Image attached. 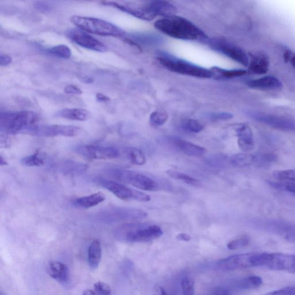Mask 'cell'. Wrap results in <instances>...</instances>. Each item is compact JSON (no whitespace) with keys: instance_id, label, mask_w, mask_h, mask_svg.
<instances>
[{"instance_id":"6da1fadb","label":"cell","mask_w":295,"mask_h":295,"mask_svg":"<svg viewBox=\"0 0 295 295\" xmlns=\"http://www.w3.org/2000/svg\"><path fill=\"white\" fill-rule=\"evenodd\" d=\"M160 32L173 38L188 41H207L204 32L189 20L176 15L157 20L154 24Z\"/></svg>"},{"instance_id":"7a4b0ae2","label":"cell","mask_w":295,"mask_h":295,"mask_svg":"<svg viewBox=\"0 0 295 295\" xmlns=\"http://www.w3.org/2000/svg\"><path fill=\"white\" fill-rule=\"evenodd\" d=\"M115 236L123 242H146L160 237L162 229L156 225L143 223H126L119 225L115 230Z\"/></svg>"},{"instance_id":"3957f363","label":"cell","mask_w":295,"mask_h":295,"mask_svg":"<svg viewBox=\"0 0 295 295\" xmlns=\"http://www.w3.org/2000/svg\"><path fill=\"white\" fill-rule=\"evenodd\" d=\"M35 112L28 111L1 112L0 115V130L8 135L26 134L37 121Z\"/></svg>"},{"instance_id":"277c9868","label":"cell","mask_w":295,"mask_h":295,"mask_svg":"<svg viewBox=\"0 0 295 295\" xmlns=\"http://www.w3.org/2000/svg\"><path fill=\"white\" fill-rule=\"evenodd\" d=\"M157 61L164 68L171 72L190 77L209 78L213 77L211 69H207L190 61L167 54H162Z\"/></svg>"},{"instance_id":"5b68a950","label":"cell","mask_w":295,"mask_h":295,"mask_svg":"<svg viewBox=\"0 0 295 295\" xmlns=\"http://www.w3.org/2000/svg\"><path fill=\"white\" fill-rule=\"evenodd\" d=\"M71 21L78 28L87 33L108 37H122L125 32L118 27L106 20L80 16H73Z\"/></svg>"},{"instance_id":"8992f818","label":"cell","mask_w":295,"mask_h":295,"mask_svg":"<svg viewBox=\"0 0 295 295\" xmlns=\"http://www.w3.org/2000/svg\"><path fill=\"white\" fill-rule=\"evenodd\" d=\"M257 267L276 271L293 273L295 268V255L282 253H259L257 255Z\"/></svg>"},{"instance_id":"52a82bcc","label":"cell","mask_w":295,"mask_h":295,"mask_svg":"<svg viewBox=\"0 0 295 295\" xmlns=\"http://www.w3.org/2000/svg\"><path fill=\"white\" fill-rule=\"evenodd\" d=\"M109 173L121 183L132 185L140 190L156 191L159 188V184L155 181L146 175L135 171L123 169H112L110 170Z\"/></svg>"},{"instance_id":"ba28073f","label":"cell","mask_w":295,"mask_h":295,"mask_svg":"<svg viewBox=\"0 0 295 295\" xmlns=\"http://www.w3.org/2000/svg\"><path fill=\"white\" fill-rule=\"evenodd\" d=\"M208 41L209 46L213 50L224 55L243 66H249V57L241 48L223 39L216 38L208 39Z\"/></svg>"},{"instance_id":"9c48e42d","label":"cell","mask_w":295,"mask_h":295,"mask_svg":"<svg viewBox=\"0 0 295 295\" xmlns=\"http://www.w3.org/2000/svg\"><path fill=\"white\" fill-rule=\"evenodd\" d=\"M80 128L74 125H35L26 134L40 137H74L79 135Z\"/></svg>"},{"instance_id":"30bf717a","label":"cell","mask_w":295,"mask_h":295,"mask_svg":"<svg viewBox=\"0 0 295 295\" xmlns=\"http://www.w3.org/2000/svg\"><path fill=\"white\" fill-rule=\"evenodd\" d=\"M250 118L282 131L295 132V122L289 118L258 111H249Z\"/></svg>"},{"instance_id":"8fae6325","label":"cell","mask_w":295,"mask_h":295,"mask_svg":"<svg viewBox=\"0 0 295 295\" xmlns=\"http://www.w3.org/2000/svg\"><path fill=\"white\" fill-rule=\"evenodd\" d=\"M76 151L78 155L89 159L109 160L119 156V150L112 147L82 145L76 148Z\"/></svg>"},{"instance_id":"7c38bea8","label":"cell","mask_w":295,"mask_h":295,"mask_svg":"<svg viewBox=\"0 0 295 295\" xmlns=\"http://www.w3.org/2000/svg\"><path fill=\"white\" fill-rule=\"evenodd\" d=\"M256 253L239 254L220 260L218 267L222 270H234L255 267Z\"/></svg>"},{"instance_id":"4fadbf2b","label":"cell","mask_w":295,"mask_h":295,"mask_svg":"<svg viewBox=\"0 0 295 295\" xmlns=\"http://www.w3.org/2000/svg\"><path fill=\"white\" fill-rule=\"evenodd\" d=\"M141 8L150 20L159 16H163V18L174 16L177 12V8L173 4L165 1H150L141 5Z\"/></svg>"},{"instance_id":"5bb4252c","label":"cell","mask_w":295,"mask_h":295,"mask_svg":"<svg viewBox=\"0 0 295 295\" xmlns=\"http://www.w3.org/2000/svg\"><path fill=\"white\" fill-rule=\"evenodd\" d=\"M71 39L77 45L98 52H105L107 47L97 39L86 33L73 30L69 34Z\"/></svg>"},{"instance_id":"9a60e30c","label":"cell","mask_w":295,"mask_h":295,"mask_svg":"<svg viewBox=\"0 0 295 295\" xmlns=\"http://www.w3.org/2000/svg\"><path fill=\"white\" fill-rule=\"evenodd\" d=\"M99 183L122 200L129 201L132 199L134 200L135 198V190L126 187L121 183L108 180H99Z\"/></svg>"},{"instance_id":"2e32d148","label":"cell","mask_w":295,"mask_h":295,"mask_svg":"<svg viewBox=\"0 0 295 295\" xmlns=\"http://www.w3.org/2000/svg\"><path fill=\"white\" fill-rule=\"evenodd\" d=\"M234 130L238 137V144L240 149L245 152L251 151L255 147L253 135L251 128L248 125L241 123L236 125Z\"/></svg>"},{"instance_id":"e0dca14e","label":"cell","mask_w":295,"mask_h":295,"mask_svg":"<svg viewBox=\"0 0 295 295\" xmlns=\"http://www.w3.org/2000/svg\"><path fill=\"white\" fill-rule=\"evenodd\" d=\"M57 118H64L72 121H85L91 118L90 111L84 109H65L56 113Z\"/></svg>"},{"instance_id":"ac0fdd59","label":"cell","mask_w":295,"mask_h":295,"mask_svg":"<svg viewBox=\"0 0 295 295\" xmlns=\"http://www.w3.org/2000/svg\"><path fill=\"white\" fill-rule=\"evenodd\" d=\"M249 70L256 74H265L269 71L268 58L262 53H256L250 55Z\"/></svg>"},{"instance_id":"d6986e66","label":"cell","mask_w":295,"mask_h":295,"mask_svg":"<svg viewBox=\"0 0 295 295\" xmlns=\"http://www.w3.org/2000/svg\"><path fill=\"white\" fill-rule=\"evenodd\" d=\"M246 84L250 88L259 90H276L282 86V84L277 78L270 76L249 80Z\"/></svg>"},{"instance_id":"ffe728a7","label":"cell","mask_w":295,"mask_h":295,"mask_svg":"<svg viewBox=\"0 0 295 295\" xmlns=\"http://www.w3.org/2000/svg\"><path fill=\"white\" fill-rule=\"evenodd\" d=\"M174 142L178 149L188 156L200 157L206 152L204 148L183 139L176 138Z\"/></svg>"},{"instance_id":"44dd1931","label":"cell","mask_w":295,"mask_h":295,"mask_svg":"<svg viewBox=\"0 0 295 295\" xmlns=\"http://www.w3.org/2000/svg\"><path fill=\"white\" fill-rule=\"evenodd\" d=\"M47 272L53 279L61 283L67 282L69 279V270L65 264L60 262H53L47 267Z\"/></svg>"},{"instance_id":"7402d4cb","label":"cell","mask_w":295,"mask_h":295,"mask_svg":"<svg viewBox=\"0 0 295 295\" xmlns=\"http://www.w3.org/2000/svg\"><path fill=\"white\" fill-rule=\"evenodd\" d=\"M106 200V196L101 192L87 195L76 199L74 204L76 207L83 209H89L95 207Z\"/></svg>"},{"instance_id":"603a6c76","label":"cell","mask_w":295,"mask_h":295,"mask_svg":"<svg viewBox=\"0 0 295 295\" xmlns=\"http://www.w3.org/2000/svg\"><path fill=\"white\" fill-rule=\"evenodd\" d=\"M213 77L216 78H232L244 76L247 72L243 70H226L218 67H214L211 69Z\"/></svg>"},{"instance_id":"cb8c5ba5","label":"cell","mask_w":295,"mask_h":295,"mask_svg":"<svg viewBox=\"0 0 295 295\" xmlns=\"http://www.w3.org/2000/svg\"><path fill=\"white\" fill-rule=\"evenodd\" d=\"M102 256L101 243L97 240L91 243L88 249V262L92 269H96L100 263Z\"/></svg>"},{"instance_id":"d4e9b609","label":"cell","mask_w":295,"mask_h":295,"mask_svg":"<svg viewBox=\"0 0 295 295\" xmlns=\"http://www.w3.org/2000/svg\"><path fill=\"white\" fill-rule=\"evenodd\" d=\"M229 161L233 165L235 166L248 167L255 163L257 161V157L253 154L242 153L235 154L231 156Z\"/></svg>"},{"instance_id":"484cf974","label":"cell","mask_w":295,"mask_h":295,"mask_svg":"<svg viewBox=\"0 0 295 295\" xmlns=\"http://www.w3.org/2000/svg\"><path fill=\"white\" fill-rule=\"evenodd\" d=\"M261 277L258 276H250L239 279L236 286L241 290H253L259 287L262 284Z\"/></svg>"},{"instance_id":"4316f807","label":"cell","mask_w":295,"mask_h":295,"mask_svg":"<svg viewBox=\"0 0 295 295\" xmlns=\"http://www.w3.org/2000/svg\"><path fill=\"white\" fill-rule=\"evenodd\" d=\"M44 163L43 155L39 150L32 155L23 157L21 160L23 165L27 167H40L43 165Z\"/></svg>"},{"instance_id":"83f0119b","label":"cell","mask_w":295,"mask_h":295,"mask_svg":"<svg viewBox=\"0 0 295 295\" xmlns=\"http://www.w3.org/2000/svg\"><path fill=\"white\" fill-rule=\"evenodd\" d=\"M126 155L130 162L136 165L142 166L146 163V156L142 150L130 148L126 150Z\"/></svg>"},{"instance_id":"f1b7e54d","label":"cell","mask_w":295,"mask_h":295,"mask_svg":"<svg viewBox=\"0 0 295 295\" xmlns=\"http://www.w3.org/2000/svg\"><path fill=\"white\" fill-rule=\"evenodd\" d=\"M64 173L68 174H77L84 172L87 169V166L84 163L68 160L63 164Z\"/></svg>"},{"instance_id":"f546056e","label":"cell","mask_w":295,"mask_h":295,"mask_svg":"<svg viewBox=\"0 0 295 295\" xmlns=\"http://www.w3.org/2000/svg\"><path fill=\"white\" fill-rule=\"evenodd\" d=\"M166 173L168 176L173 178V179L183 181L184 183L191 185V186H197L200 184V182L193 177L188 176L186 174L179 172V171L168 170Z\"/></svg>"},{"instance_id":"4dcf8cb0","label":"cell","mask_w":295,"mask_h":295,"mask_svg":"<svg viewBox=\"0 0 295 295\" xmlns=\"http://www.w3.org/2000/svg\"><path fill=\"white\" fill-rule=\"evenodd\" d=\"M48 52L53 56L63 58V59H69L72 56L70 48L64 44H60V45L50 48L48 50Z\"/></svg>"},{"instance_id":"1f68e13d","label":"cell","mask_w":295,"mask_h":295,"mask_svg":"<svg viewBox=\"0 0 295 295\" xmlns=\"http://www.w3.org/2000/svg\"><path fill=\"white\" fill-rule=\"evenodd\" d=\"M181 125L186 131L194 133L200 132L204 129V126L202 123L193 119H184Z\"/></svg>"},{"instance_id":"d6a6232c","label":"cell","mask_w":295,"mask_h":295,"mask_svg":"<svg viewBox=\"0 0 295 295\" xmlns=\"http://www.w3.org/2000/svg\"><path fill=\"white\" fill-rule=\"evenodd\" d=\"M276 179L283 182H295V170H277L273 172Z\"/></svg>"},{"instance_id":"836d02e7","label":"cell","mask_w":295,"mask_h":295,"mask_svg":"<svg viewBox=\"0 0 295 295\" xmlns=\"http://www.w3.org/2000/svg\"><path fill=\"white\" fill-rule=\"evenodd\" d=\"M169 118V115L164 111H156L150 116V122L153 126H160L165 123Z\"/></svg>"},{"instance_id":"e575fe53","label":"cell","mask_w":295,"mask_h":295,"mask_svg":"<svg viewBox=\"0 0 295 295\" xmlns=\"http://www.w3.org/2000/svg\"><path fill=\"white\" fill-rule=\"evenodd\" d=\"M183 295H194V281L190 277H184L181 282Z\"/></svg>"},{"instance_id":"d590c367","label":"cell","mask_w":295,"mask_h":295,"mask_svg":"<svg viewBox=\"0 0 295 295\" xmlns=\"http://www.w3.org/2000/svg\"><path fill=\"white\" fill-rule=\"evenodd\" d=\"M271 186L283 190L290 192L295 194V182H284V183H275V182L267 181Z\"/></svg>"},{"instance_id":"8d00e7d4","label":"cell","mask_w":295,"mask_h":295,"mask_svg":"<svg viewBox=\"0 0 295 295\" xmlns=\"http://www.w3.org/2000/svg\"><path fill=\"white\" fill-rule=\"evenodd\" d=\"M249 243L250 239L248 237H242L229 242L227 248L231 250L241 249L248 246Z\"/></svg>"},{"instance_id":"74e56055","label":"cell","mask_w":295,"mask_h":295,"mask_svg":"<svg viewBox=\"0 0 295 295\" xmlns=\"http://www.w3.org/2000/svg\"><path fill=\"white\" fill-rule=\"evenodd\" d=\"M134 39L144 44H155L160 42V38L159 37L147 35V34H139V35H136L134 37Z\"/></svg>"},{"instance_id":"f35d334b","label":"cell","mask_w":295,"mask_h":295,"mask_svg":"<svg viewBox=\"0 0 295 295\" xmlns=\"http://www.w3.org/2000/svg\"><path fill=\"white\" fill-rule=\"evenodd\" d=\"M94 289L98 295H111V288L108 284L98 281L94 285Z\"/></svg>"},{"instance_id":"ab89813d","label":"cell","mask_w":295,"mask_h":295,"mask_svg":"<svg viewBox=\"0 0 295 295\" xmlns=\"http://www.w3.org/2000/svg\"><path fill=\"white\" fill-rule=\"evenodd\" d=\"M263 295H295V286L287 287Z\"/></svg>"},{"instance_id":"60d3db41","label":"cell","mask_w":295,"mask_h":295,"mask_svg":"<svg viewBox=\"0 0 295 295\" xmlns=\"http://www.w3.org/2000/svg\"><path fill=\"white\" fill-rule=\"evenodd\" d=\"M211 117L215 120H221V121H225V120L230 119L233 117V115L229 112H216L214 113L211 115Z\"/></svg>"},{"instance_id":"b9f144b4","label":"cell","mask_w":295,"mask_h":295,"mask_svg":"<svg viewBox=\"0 0 295 295\" xmlns=\"http://www.w3.org/2000/svg\"><path fill=\"white\" fill-rule=\"evenodd\" d=\"M284 60L286 63H291L292 66L295 68V53L290 50H287L284 54Z\"/></svg>"},{"instance_id":"7bdbcfd3","label":"cell","mask_w":295,"mask_h":295,"mask_svg":"<svg viewBox=\"0 0 295 295\" xmlns=\"http://www.w3.org/2000/svg\"><path fill=\"white\" fill-rule=\"evenodd\" d=\"M65 91L66 93L72 95H81L82 91L76 85H70L65 88Z\"/></svg>"},{"instance_id":"ee69618b","label":"cell","mask_w":295,"mask_h":295,"mask_svg":"<svg viewBox=\"0 0 295 295\" xmlns=\"http://www.w3.org/2000/svg\"><path fill=\"white\" fill-rule=\"evenodd\" d=\"M224 157L222 156H218L215 157H213L208 159V163L215 166H219L220 164H222V163H224Z\"/></svg>"},{"instance_id":"f6af8a7d","label":"cell","mask_w":295,"mask_h":295,"mask_svg":"<svg viewBox=\"0 0 295 295\" xmlns=\"http://www.w3.org/2000/svg\"><path fill=\"white\" fill-rule=\"evenodd\" d=\"M12 61V58L11 56L6 54H1L0 56V64L1 66L5 67L11 64Z\"/></svg>"},{"instance_id":"bcb514c9","label":"cell","mask_w":295,"mask_h":295,"mask_svg":"<svg viewBox=\"0 0 295 295\" xmlns=\"http://www.w3.org/2000/svg\"><path fill=\"white\" fill-rule=\"evenodd\" d=\"M213 295H230V294L224 288L217 287L213 291Z\"/></svg>"},{"instance_id":"7dc6e473","label":"cell","mask_w":295,"mask_h":295,"mask_svg":"<svg viewBox=\"0 0 295 295\" xmlns=\"http://www.w3.org/2000/svg\"><path fill=\"white\" fill-rule=\"evenodd\" d=\"M177 239L179 241L188 242L191 240V236L184 233H181L177 236Z\"/></svg>"},{"instance_id":"c3c4849f","label":"cell","mask_w":295,"mask_h":295,"mask_svg":"<svg viewBox=\"0 0 295 295\" xmlns=\"http://www.w3.org/2000/svg\"><path fill=\"white\" fill-rule=\"evenodd\" d=\"M154 295H167V294L164 288L160 286H157L154 290Z\"/></svg>"},{"instance_id":"681fc988","label":"cell","mask_w":295,"mask_h":295,"mask_svg":"<svg viewBox=\"0 0 295 295\" xmlns=\"http://www.w3.org/2000/svg\"><path fill=\"white\" fill-rule=\"evenodd\" d=\"M97 98L99 101L100 102H108L110 101V98L104 94H98L97 95Z\"/></svg>"},{"instance_id":"f907efd6","label":"cell","mask_w":295,"mask_h":295,"mask_svg":"<svg viewBox=\"0 0 295 295\" xmlns=\"http://www.w3.org/2000/svg\"><path fill=\"white\" fill-rule=\"evenodd\" d=\"M83 295H96L94 291L90 290H85Z\"/></svg>"},{"instance_id":"816d5d0a","label":"cell","mask_w":295,"mask_h":295,"mask_svg":"<svg viewBox=\"0 0 295 295\" xmlns=\"http://www.w3.org/2000/svg\"><path fill=\"white\" fill-rule=\"evenodd\" d=\"M7 164V162H6V160L3 158L2 156H0V165H6Z\"/></svg>"},{"instance_id":"f5cc1de1","label":"cell","mask_w":295,"mask_h":295,"mask_svg":"<svg viewBox=\"0 0 295 295\" xmlns=\"http://www.w3.org/2000/svg\"><path fill=\"white\" fill-rule=\"evenodd\" d=\"M293 273H295V269L294 270V271H293Z\"/></svg>"},{"instance_id":"db71d44e","label":"cell","mask_w":295,"mask_h":295,"mask_svg":"<svg viewBox=\"0 0 295 295\" xmlns=\"http://www.w3.org/2000/svg\"><path fill=\"white\" fill-rule=\"evenodd\" d=\"M4 295V294H1V295Z\"/></svg>"},{"instance_id":"11a10c76","label":"cell","mask_w":295,"mask_h":295,"mask_svg":"<svg viewBox=\"0 0 295 295\" xmlns=\"http://www.w3.org/2000/svg\"></svg>"}]
</instances>
